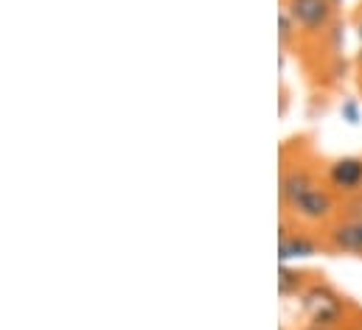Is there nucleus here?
<instances>
[{"instance_id": "1", "label": "nucleus", "mask_w": 362, "mask_h": 330, "mask_svg": "<svg viewBox=\"0 0 362 330\" xmlns=\"http://www.w3.org/2000/svg\"><path fill=\"white\" fill-rule=\"evenodd\" d=\"M300 311L309 319V325L323 330L340 328V322L346 319L343 297L334 288L323 286V283H312V286H306L300 291Z\"/></svg>"}, {"instance_id": "2", "label": "nucleus", "mask_w": 362, "mask_h": 330, "mask_svg": "<svg viewBox=\"0 0 362 330\" xmlns=\"http://www.w3.org/2000/svg\"><path fill=\"white\" fill-rule=\"evenodd\" d=\"M286 11L292 14V20L303 34H320L334 20L332 0H286Z\"/></svg>"}, {"instance_id": "3", "label": "nucleus", "mask_w": 362, "mask_h": 330, "mask_svg": "<svg viewBox=\"0 0 362 330\" xmlns=\"http://www.w3.org/2000/svg\"><path fill=\"white\" fill-rule=\"evenodd\" d=\"M289 213H292L295 219L306 221V224H323V221H329V219L337 213V199L332 196L329 188L315 185L312 190H306V193L289 207Z\"/></svg>"}, {"instance_id": "4", "label": "nucleus", "mask_w": 362, "mask_h": 330, "mask_svg": "<svg viewBox=\"0 0 362 330\" xmlns=\"http://www.w3.org/2000/svg\"><path fill=\"white\" fill-rule=\"evenodd\" d=\"M326 244L343 255H362V210H346V219L326 230Z\"/></svg>"}, {"instance_id": "5", "label": "nucleus", "mask_w": 362, "mask_h": 330, "mask_svg": "<svg viewBox=\"0 0 362 330\" xmlns=\"http://www.w3.org/2000/svg\"><path fill=\"white\" fill-rule=\"evenodd\" d=\"M329 182L334 190L346 196L362 193V160L360 157H343L329 165Z\"/></svg>"}, {"instance_id": "6", "label": "nucleus", "mask_w": 362, "mask_h": 330, "mask_svg": "<svg viewBox=\"0 0 362 330\" xmlns=\"http://www.w3.org/2000/svg\"><path fill=\"white\" fill-rule=\"evenodd\" d=\"M317 185V179H315V173L312 171H306L303 165H292V168H286L284 173H281V185H278V193H281V204L289 210L306 190H312Z\"/></svg>"}, {"instance_id": "7", "label": "nucleus", "mask_w": 362, "mask_h": 330, "mask_svg": "<svg viewBox=\"0 0 362 330\" xmlns=\"http://www.w3.org/2000/svg\"><path fill=\"white\" fill-rule=\"evenodd\" d=\"M320 252V244L303 233H289L286 227H281V238H278V260L289 263L298 257H315Z\"/></svg>"}, {"instance_id": "8", "label": "nucleus", "mask_w": 362, "mask_h": 330, "mask_svg": "<svg viewBox=\"0 0 362 330\" xmlns=\"http://www.w3.org/2000/svg\"><path fill=\"white\" fill-rule=\"evenodd\" d=\"M306 288V280L298 269H289L286 263H281V271H278V294L281 297H300V291Z\"/></svg>"}, {"instance_id": "9", "label": "nucleus", "mask_w": 362, "mask_h": 330, "mask_svg": "<svg viewBox=\"0 0 362 330\" xmlns=\"http://www.w3.org/2000/svg\"><path fill=\"white\" fill-rule=\"evenodd\" d=\"M295 31H298V23L292 20V14L286 11V6L278 11V39H281V45H286L292 37H295Z\"/></svg>"}, {"instance_id": "10", "label": "nucleus", "mask_w": 362, "mask_h": 330, "mask_svg": "<svg viewBox=\"0 0 362 330\" xmlns=\"http://www.w3.org/2000/svg\"><path fill=\"white\" fill-rule=\"evenodd\" d=\"M340 115H343V121L349 123V126H360V121H362V115H360V104L357 101H343L340 104Z\"/></svg>"}, {"instance_id": "11", "label": "nucleus", "mask_w": 362, "mask_h": 330, "mask_svg": "<svg viewBox=\"0 0 362 330\" xmlns=\"http://www.w3.org/2000/svg\"><path fill=\"white\" fill-rule=\"evenodd\" d=\"M343 42H346V31H343V25H334V28H332V48L340 51Z\"/></svg>"}, {"instance_id": "12", "label": "nucleus", "mask_w": 362, "mask_h": 330, "mask_svg": "<svg viewBox=\"0 0 362 330\" xmlns=\"http://www.w3.org/2000/svg\"><path fill=\"white\" fill-rule=\"evenodd\" d=\"M303 330H323V328H315V325H309V328H303Z\"/></svg>"}, {"instance_id": "13", "label": "nucleus", "mask_w": 362, "mask_h": 330, "mask_svg": "<svg viewBox=\"0 0 362 330\" xmlns=\"http://www.w3.org/2000/svg\"><path fill=\"white\" fill-rule=\"evenodd\" d=\"M332 3H334V6H337V3H346V0H332Z\"/></svg>"}, {"instance_id": "14", "label": "nucleus", "mask_w": 362, "mask_h": 330, "mask_svg": "<svg viewBox=\"0 0 362 330\" xmlns=\"http://www.w3.org/2000/svg\"><path fill=\"white\" fill-rule=\"evenodd\" d=\"M360 42H362V23H360Z\"/></svg>"}]
</instances>
